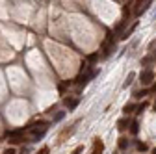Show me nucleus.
<instances>
[{"label": "nucleus", "mask_w": 156, "mask_h": 154, "mask_svg": "<svg viewBox=\"0 0 156 154\" xmlns=\"http://www.w3.org/2000/svg\"><path fill=\"white\" fill-rule=\"evenodd\" d=\"M78 102H80V99H74V97H67V99L63 100V104H65L69 110H74V108L78 106Z\"/></svg>", "instance_id": "6"}, {"label": "nucleus", "mask_w": 156, "mask_h": 154, "mask_svg": "<svg viewBox=\"0 0 156 154\" xmlns=\"http://www.w3.org/2000/svg\"><path fill=\"white\" fill-rule=\"evenodd\" d=\"M82 150H84V147H76V149H74V150H73V154H80V152H82Z\"/></svg>", "instance_id": "19"}, {"label": "nucleus", "mask_w": 156, "mask_h": 154, "mask_svg": "<svg viewBox=\"0 0 156 154\" xmlns=\"http://www.w3.org/2000/svg\"><path fill=\"white\" fill-rule=\"evenodd\" d=\"M2 154H17V150H15V147H8V149H4Z\"/></svg>", "instance_id": "16"}, {"label": "nucleus", "mask_w": 156, "mask_h": 154, "mask_svg": "<svg viewBox=\"0 0 156 154\" xmlns=\"http://www.w3.org/2000/svg\"><path fill=\"white\" fill-rule=\"evenodd\" d=\"M152 80H154V72L151 71V69H145L141 74H140V82H141V86H151L152 84Z\"/></svg>", "instance_id": "3"}, {"label": "nucleus", "mask_w": 156, "mask_h": 154, "mask_svg": "<svg viewBox=\"0 0 156 154\" xmlns=\"http://www.w3.org/2000/svg\"><path fill=\"white\" fill-rule=\"evenodd\" d=\"M26 130H32V141H39V139H43L45 138V134H47V126H32V124H28L26 126Z\"/></svg>", "instance_id": "2"}, {"label": "nucleus", "mask_w": 156, "mask_h": 154, "mask_svg": "<svg viewBox=\"0 0 156 154\" xmlns=\"http://www.w3.org/2000/svg\"><path fill=\"white\" fill-rule=\"evenodd\" d=\"M140 132V123L138 121H132L130 123V134H138Z\"/></svg>", "instance_id": "11"}, {"label": "nucleus", "mask_w": 156, "mask_h": 154, "mask_svg": "<svg viewBox=\"0 0 156 154\" xmlns=\"http://www.w3.org/2000/svg\"><path fill=\"white\" fill-rule=\"evenodd\" d=\"M102 150H104V143L99 138H95V141H93V152L91 154H102Z\"/></svg>", "instance_id": "5"}, {"label": "nucleus", "mask_w": 156, "mask_h": 154, "mask_svg": "<svg viewBox=\"0 0 156 154\" xmlns=\"http://www.w3.org/2000/svg\"><path fill=\"white\" fill-rule=\"evenodd\" d=\"M6 138H8V141H9L11 145H19V143L24 141V130H13V132H8Z\"/></svg>", "instance_id": "1"}, {"label": "nucleus", "mask_w": 156, "mask_h": 154, "mask_svg": "<svg viewBox=\"0 0 156 154\" xmlns=\"http://www.w3.org/2000/svg\"><path fill=\"white\" fill-rule=\"evenodd\" d=\"M152 154H156V149H152Z\"/></svg>", "instance_id": "20"}, {"label": "nucleus", "mask_w": 156, "mask_h": 154, "mask_svg": "<svg viewBox=\"0 0 156 154\" xmlns=\"http://www.w3.org/2000/svg\"><path fill=\"white\" fill-rule=\"evenodd\" d=\"M112 50H113V35L108 33V37H106L104 43H102V56H110Z\"/></svg>", "instance_id": "4"}, {"label": "nucleus", "mask_w": 156, "mask_h": 154, "mask_svg": "<svg viewBox=\"0 0 156 154\" xmlns=\"http://www.w3.org/2000/svg\"><path fill=\"white\" fill-rule=\"evenodd\" d=\"M147 106H149V104H147V102H141V104H140V106H136V113H138V115H140V113H143V111H145V108H147Z\"/></svg>", "instance_id": "13"}, {"label": "nucleus", "mask_w": 156, "mask_h": 154, "mask_svg": "<svg viewBox=\"0 0 156 154\" xmlns=\"http://www.w3.org/2000/svg\"><path fill=\"white\" fill-rule=\"evenodd\" d=\"M63 117H65V111H58V113L54 115V123H60Z\"/></svg>", "instance_id": "14"}, {"label": "nucleus", "mask_w": 156, "mask_h": 154, "mask_svg": "<svg viewBox=\"0 0 156 154\" xmlns=\"http://www.w3.org/2000/svg\"><path fill=\"white\" fill-rule=\"evenodd\" d=\"M149 93H151L149 89H141V91H138V93H136V99H143L145 95H149Z\"/></svg>", "instance_id": "15"}, {"label": "nucleus", "mask_w": 156, "mask_h": 154, "mask_svg": "<svg viewBox=\"0 0 156 154\" xmlns=\"http://www.w3.org/2000/svg\"><path fill=\"white\" fill-rule=\"evenodd\" d=\"M48 152H50V149H48V147H43L41 150H37L35 154H48Z\"/></svg>", "instance_id": "17"}, {"label": "nucleus", "mask_w": 156, "mask_h": 154, "mask_svg": "<svg viewBox=\"0 0 156 154\" xmlns=\"http://www.w3.org/2000/svg\"><path fill=\"white\" fill-rule=\"evenodd\" d=\"M134 78H136V72H128V76H126V80H125V87H128V86H132V82H134Z\"/></svg>", "instance_id": "10"}, {"label": "nucleus", "mask_w": 156, "mask_h": 154, "mask_svg": "<svg viewBox=\"0 0 156 154\" xmlns=\"http://www.w3.org/2000/svg\"><path fill=\"white\" fill-rule=\"evenodd\" d=\"M128 124H130V121H128V119H119V121H117V126H119L121 130H125Z\"/></svg>", "instance_id": "12"}, {"label": "nucleus", "mask_w": 156, "mask_h": 154, "mask_svg": "<svg viewBox=\"0 0 156 154\" xmlns=\"http://www.w3.org/2000/svg\"><path fill=\"white\" fill-rule=\"evenodd\" d=\"M128 145H130V139H126V138H121V139H119V149H121V150H126Z\"/></svg>", "instance_id": "9"}, {"label": "nucleus", "mask_w": 156, "mask_h": 154, "mask_svg": "<svg viewBox=\"0 0 156 154\" xmlns=\"http://www.w3.org/2000/svg\"><path fill=\"white\" fill-rule=\"evenodd\" d=\"M134 110H136V106H134L132 102H128V104H125V106H123V113H125V115H128V113H132Z\"/></svg>", "instance_id": "8"}, {"label": "nucleus", "mask_w": 156, "mask_h": 154, "mask_svg": "<svg viewBox=\"0 0 156 154\" xmlns=\"http://www.w3.org/2000/svg\"><path fill=\"white\" fill-rule=\"evenodd\" d=\"M138 150L145 152V150H147V145H145V143H138Z\"/></svg>", "instance_id": "18"}, {"label": "nucleus", "mask_w": 156, "mask_h": 154, "mask_svg": "<svg viewBox=\"0 0 156 154\" xmlns=\"http://www.w3.org/2000/svg\"><path fill=\"white\" fill-rule=\"evenodd\" d=\"M141 11H143V0H136V4H134V13L140 15Z\"/></svg>", "instance_id": "7"}]
</instances>
